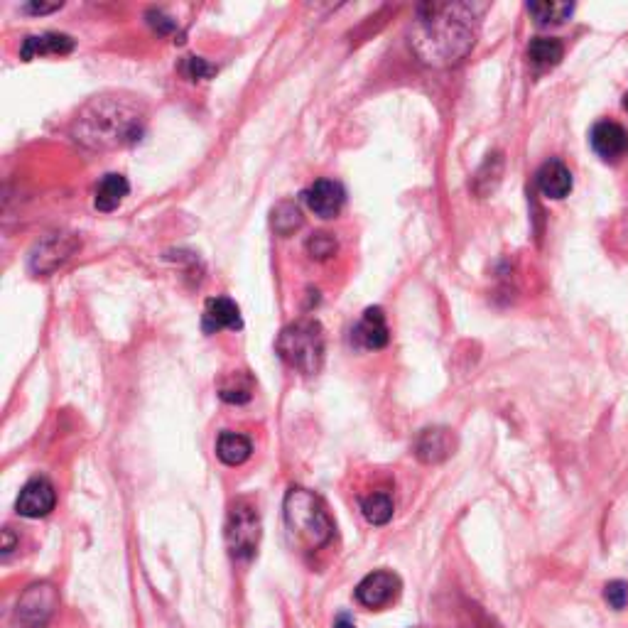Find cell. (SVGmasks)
<instances>
[{
	"label": "cell",
	"instance_id": "1",
	"mask_svg": "<svg viewBox=\"0 0 628 628\" xmlns=\"http://www.w3.org/2000/svg\"><path fill=\"white\" fill-rule=\"evenodd\" d=\"M479 37V13L469 3H425L418 8L413 50L430 67L462 62Z\"/></svg>",
	"mask_w": 628,
	"mask_h": 628
},
{
	"label": "cell",
	"instance_id": "2",
	"mask_svg": "<svg viewBox=\"0 0 628 628\" xmlns=\"http://www.w3.org/2000/svg\"><path fill=\"white\" fill-rule=\"evenodd\" d=\"M143 118L133 106L118 99L91 101L77 118V140L89 148H113L140 140Z\"/></svg>",
	"mask_w": 628,
	"mask_h": 628
},
{
	"label": "cell",
	"instance_id": "3",
	"mask_svg": "<svg viewBox=\"0 0 628 628\" xmlns=\"http://www.w3.org/2000/svg\"><path fill=\"white\" fill-rule=\"evenodd\" d=\"M288 528L310 548H324L334 538V521L317 494L307 489H290L285 496Z\"/></svg>",
	"mask_w": 628,
	"mask_h": 628
},
{
	"label": "cell",
	"instance_id": "4",
	"mask_svg": "<svg viewBox=\"0 0 628 628\" xmlns=\"http://www.w3.org/2000/svg\"><path fill=\"white\" fill-rule=\"evenodd\" d=\"M280 359L302 376H314L324 364V329L317 319H297L280 332L278 344Z\"/></svg>",
	"mask_w": 628,
	"mask_h": 628
},
{
	"label": "cell",
	"instance_id": "5",
	"mask_svg": "<svg viewBox=\"0 0 628 628\" xmlns=\"http://www.w3.org/2000/svg\"><path fill=\"white\" fill-rule=\"evenodd\" d=\"M59 606V594L50 582H35L25 589L15 609L5 614L3 628H45Z\"/></svg>",
	"mask_w": 628,
	"mask_h": 628
},
{
	"label": "cell",
	"instance_id": "6",
	"mask_svg": "<svg viewBox=\"0 0 628 628\" xmlns=\"http://www.w3.org/2000/svg\"><path fill=\"white\" fill-rule=\"evenodd\" d=\"M226 543L236 560H251L261 543V516L256 508L246 501L231 506L229 521H226Z\"/></svg>",
	"mask_w": 628,
	"mask_h": 628
},
{
	"label": "cell",
	"instance_id": "7",
	"mask_svg": "<svg viewBox=\"0 0 628 628\" xmlns=\"http://www.w3.org/2000/svg\"><path fill=\"white\" fill-rule=\"evenodd\" d=\"M400 587H403V582H400L395 572L376 570L356 584L354 594L356 602L366 606V609H383V606L393 604L398 599Z\"/></svg>",
	"mask_w": 628,
	"mask_h": 628
},
{
	"label": "cell",
	"instance_id": "8",
	"mask_svg": "<svg viewBox=\"0 0 628 628\" xmlns=\"http://www.w3.org/2000/svg\"><path fill=\"white\" fill-rule=\"evenodd\" d=\"M54 506H57V491L45 476H35L27 481L15 501V511L23 518H45L54 511Z\"/></svg>",
	"mask_w": 628,
	"mask_h": 628
},
{
	"label": "cell",
	"instance_id": "9",
	"mask_svg": "<svg viewBox=\"0 0 628 628\" xmlns=\"http://www.w3.org/2000/svg\"><path fill=\"white\" fill-rule=\"evenodd\" d=\"M457 449V437L449 427H427L415 440L413 452L422 464H442Z\"/></svg>",
	"mask_w": 628,
	"mask_h": 628
},
{
	"label": "cell",
	"instance_id": "10",
	"mask_svg": "<svg viewBox=\"0 0 628 628\" xmlns=\"http://www.w3.org/2000/svg\"><path fill=\"white\" fill-rule=\"evenodd\" d=\"M589 143L604 162H619L628 155V131L614 121L597 123L589 135Z\"/></svg>",
	"mask_w": 628,
	"mask_h": 628
},
{
	"label": "cell",
	"instance_id": "11",
	"mask_svg": "<svg viewBox=\"0 0 628 628\" xmlns=\"http://www.w3.org/2000/svg\"><path fill=\"white\" fill-rule=\"evenodd\" d=\"M305 204L322 219H334L346 202V192L339 182L317 180L310 189H305Z\"/></svg>",
	"mask_w": 628,
	"mask_h": 628
},
{
	"label": "cell",
	"instance_id": "12",
	"mask_svg": "<svg viewBox=\"0 0 628 628\" xmlns=\"http://www.w3.org/2000/svg\"><path fill=\"white\" fill-rule=\"evenodd\" d=\"M77 246H79L77 238L52 234L47 241H42L40 246H37L35 253H32V270H35V273H50L57 265L67 261Z\"/></svg>",
	"mask_w": 628,
	"mask_h": 628
},
{
	"label": "cell",
	"instance_id": "13",
	"mask_svg": "<svg viewBox=\"0 0 628 628\" xmlns=\"http://www.w3.org/2000/svg\"><path fill=\"white\" fill-rule=\"evenodd\" d=\"M354 341L361 346V349H371L378 351L383 346H388L391 341V332H388L386 324V314H383L381 307H368L364 312V317L359 319V324L354 327Z\"/></svg>",
	"mask_w": 628,
	"mask_h": 628
},
{
	"label": "cell",
	"instance_id": "14",
	"mask_svg": "<svg viewBox=\"0 0 628 628\" xmlns=\"http://www.w3.org/2000/svg\"><path fill=\"white\" fill-rule=\"evenodd\" d=\"M538 189L548 199H565L572 192V172L565 162L548 160L538 170Z\"/></svg>",
	"mask_w": 628,
	"mask_h": 628
},
{
	"label": "cell",
	"instance_id": "15",
	"mask_svg": "<svg viewBox=\"0 0 628 628\" xmlns=\"http://www.w3.org/2000/svg\"><path fill=\"white\" fill-rule=\"evenodd\" d=\"M241 310L229 297H211L204 307V332L214 334L219 329H241Z\"/></svg>",
	"mask_w": 628,
	"mask_h": 628
},
{
	"label": "cell",
	"instance_id": "16",
	"mask_svg": "<svg viewBox=\"0 0 628 628\" xmlns=\"http://www.w3.org/2000/svg\"><path fill=\"white\" fill-rule=\"evenodd\" d=\"M72 50L74 40L69 35H62V32H42V35L25 37L20 57L25 62H30V59L42 57V54H69Z\"/></svg>",
	"mask_w": 628,
	"mask_h": 628
},
{
	"label": "cell",
	"instance_id": "17",
	"mask_svg": "<svg viewBox=\"0 0 628 628\" xmlns=\"http://www.w3.org/2000/svg\"><path fill=\"white\" fill-rule=\"evenodd\" d=\"M128 192H131V184H128L126 177L111 172V175H106L104 180L99 182V187H96L94 207L99 211L118 209L123 204V199L128 197Z\"/></svg>",
	"mask_w": 628,
	"mask_h": 628
},
{
	"label": "cell",
	"instance_id": "18",
	"mask_svg": "<svg viewBox=\"0 0 628 628\" xmlns=\"http://www.w3.org/2000/svg\"><path fill=\"white\" fill-rule=\"evenodd\" d=\"M253 445L246 435H238V432H221L219 440H216V457L226 464V467H238V464L246 462L251 457Z\"/></svg>",
	"mask_w": 628,
	"mask_h": 628
},
{
	"label": "cell",
	"instance_id": "19",
	"mask_svg": "<svg viewBox=\"0 0 628 628\" xmlns=\"http://www.w3.org/2000/svg\"><path fill=\"white\" fill-rule=\"evenodd\" d=\"M565 57V47L555 37H535L528 45V59L535 67H555Z\"/></svg>",
	"mask_w": 628,
	"mask_h": 628
},
{
	"label": "cell",
	"instance_id": "20",
	"mask_svg": "<svg viewBox=\"0 0 628 628\" xmlns=\"http://www.w3.org/2000/svg\"><path fill=\"white\" fill-rule=\"evenodd\" d=\"M395 511L393 496L388 491H373L371 496H366L361 501V513L371 525H386L391 523Z\"/></svg>",
	"mask_w": 628,
	"mask_h": 628
},
{
	"label": "cell",
	"instance_id": "21",
	"mask_svg": "<svg viewBox=\"0 0 628 628\" xmlns=\"http://www.w3.org/2000/svg\"><path fill=\"white\" fill-rule=\"evenodd\" d=\"M528 13L533 15L535 23L548 27V25H562L565 20H570V15L575 13V5L572 3H530Z\"/></svg>",
	"mask_w": 628,
	"mask_h": 628
},
{
	"label": "cell",
	"instance_id": "22",
	"mask_svg": "<svg viewBox=\"0 0 628 628\" xmlns=\"http://www.w3.org/2000/svg\"><path fill=\"white\" fill-rule=\"evenodd\" d=\"M221 400L226 403H234V405H243L253 398V381L246 376V373H236L231 376L224 386L219 388Z\"/></svg>",
	"mask_w": 628,
	"mask_h": 628
},
{
	"label": "cell",
	"instance_id": "23",
	"mask_svg": "<svg viewBox=\"0 0 628 628\" xmlns=\"http://www.w3.org/2000/svg\"><path fill=\"white\" fill-rule=\"evenodd\" d=\"M302 226V211L295 202H280L273 209V229L280 236H290L292 231H297Z\"/></svg>",
	"mask_w": 628,
	"mask_h": 628
},
{
	"label": "cell",
	"instance_id": "24",
	"mask_svg": "<svg viewBox=\"0 0 628 628\" xmlns=\"http://www.w3.org/2000/svg\"><path fill=\"white\" fill-rule=\"evenodd\" d=\"M307 251L317 261H327V258H332L337 253V238L332 234H314L307 241Z\"/></svg>",
	"mask_w": 628,
	"mask_h": 628
},
{
	"label": "cell",
	"instance_id": "25",
	"mask_svg": "<svg viewBox=\"0 0 628 628\" xmlns=\"http://www.w3.org/2000/svg\"><path fill=\"white\" fill-rule=\"evenodd\" d=\"M604 599H606V604L611 606V609H616V611L626 609L628 584L624 582V579H614V582H609L604 587Z\"/></svg>",
	"mask_w": 628,
	"mask_h": 628
},
{
	"label": "cell",
	"instance_id": "26",
	"mask_svg": "<svg viewBox=\"0 0 628 628\" xmlns=\"http://www.w3.org/2000/svg\"><path fill=\"white\" fill-rule=\"evenodd\" d=\"M214 72H216V69L211 67L207 59H202V57H189L187 62H184V74H187V77L192 79V81L209 79Z\"/></svg>",
	"mask_w": 628,
	"mask_h": 628
},
{
	"label": "cell",
	"instance_id": "27",
	"mask_svg": "<svg viewBox=\"0 0 628 628\" xmlns=\"http://www.w3.org/2000/svg\"><path fill=\"white\" fill-rule=\"evenodd\" d=\"M148 18H150V25H153L155 30L160 32V35H167V32H175V27H177L175 20L167 18V15H162V10H150Z\"/></svg>",
	"mask_w": 628,
	"mask_h": 628
},
{
	"label": "cell",
	"instance_id": "28",
	"mask_svg": "<svg viewBox=\"0 0 628 628\" xmlns=\"http://www.w3.org/2000/svg\"><path fill=\"white\" fill-rule=\"evenodd\" d=\"M59 8H62V3H30V5H25L27 13H37V15L52 13V10H59Z\"/></svg>",
	"mask_w": 628,
	"mask_h": 628
},
{
	"label": "cell",
	"instance_id": "29",
	"mask_svg": "<svg viewBox=\"0 0 628 628\" xmlns=\"http://www.w3.org/2000/svg\"><path fill=\"white\" fill-rule=\"evenodd\" d=\"M15 543H18V540H15L13 530L5 528V530H3V548H0V550H3V555H8V552H13Z\"/></svg>",
	"mask_w": 628,
	"mask_h": 628
},
{
	"label": "cell",
	"instance_id": "30",
	"mask_svg": "<svg viewBox=\"0 0 628 628\" xmlns=\"http://www.w3.org/2000/svg\"><path fill=\"white\" fill-rule=\"evenodd\" d=\"M334 628H356V624L349 614H339L337 621H334Z\"/></svg>",
	"mask_w": 628,
	"mask_h": 628
},
{
	"label": "cell",
	"instance_id": "31",
	"mask_svg": "<svg viewBox=\"0 0 628 628\" xmlns=\"http://www.w3.org/2000/svg\"><path fill=\"white\" fill-rule=\"evenodd\" d=\"M624 108H626V111H628V94L624 96Z\"/></svg>",
	"mask_w": 628,
	"mask_h": 628
}]
</instances>
